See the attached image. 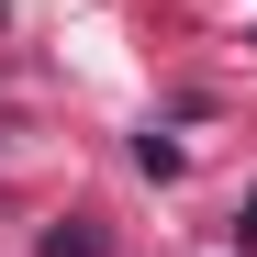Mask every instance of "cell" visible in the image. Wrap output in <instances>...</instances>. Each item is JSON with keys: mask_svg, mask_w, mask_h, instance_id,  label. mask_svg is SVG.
<instances>
[{"mask_svg": "<svg viewBox=\"0 0 257 257\" xmlns=\"http://www.w3.org/2000/svg\"><path fill=\"white\" fill-rule=\"evenodd\" d=\"M45 257H112V246H101V224H56V235H45Z\"/></svg>", "mask_w": 257, "mask_h": 257, "instance_id": "cell-1", "label": "cell"}, {"mask_svg": "<svg viewBox=\"0 0 257 257\" xmlns=\"http://www.w3.org/2000/svg\"><path fill=\"white\" fill-rule=\"evenodd\" d=\"M235 246H257V201H246V212H235Z\"/></svg>", "mask_w": 257, "mask_h": 257, "instance_id": "cell-2", "label": "cell"}]
</instances>
